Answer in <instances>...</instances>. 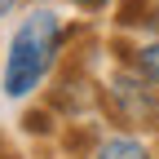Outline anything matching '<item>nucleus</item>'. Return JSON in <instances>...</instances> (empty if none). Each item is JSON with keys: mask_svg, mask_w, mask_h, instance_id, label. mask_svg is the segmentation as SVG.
Segmentation results:
<instances>
[{"mask_svg": "<svg viewBox=\"0 0 159 159\" xmlns=\"http://www.w3.org/2000/svg\"><path fill=\"white\" fill-rule=\"evenodd\" d=\"M57 49H62V18L53 9H31L22 18V27L9 40V57H5V93L9 97H27L40 80L49 75Z\"/></svg>", "mask_w": 159, "mask_h": 159, "instance_id": "f257e3e1", "label": "nucleus"}, {"mask_svg": "<svg viewBox=\"0 0 159 159\" xmlns=\"http://www.w3.org/2000/svg\"><path fill=\"white\" fill-rule=\"evenodd\" d=\"M106 102H111L115 119L128 124V128H142V124H150V119H159L155 89H150V80H142V75H115L111 89H106Z\"/></svg>", "mask_w": 159, "mask_h": 159, "instance_id": "f03ea898", "label": "nucleus"}, {"mask_svg": "<svg viewBox=\"0 0 159 159\" xmlns=\"http://www.w3.org/2000/svg\"><path fill=\"white\" fill-rule=\"evenodd\" d=\"M142 9H146V18H142V22L159 31V0H142Z\"/></svg>", "mask_w": 159, "mask_h": 159, "instance_id": "39448f33", "label": "nucleus"}, {"mask_svg": "<svg viewBox=\"0 0 159 159\" xmlns=\"http://www.w3.org/2000/svg\"><path fill=\"white\" fill-rule=\"evenodd\" d=\"M133 71L142 80H150V84H159V40H155V44H142L133 53Z\"/></svg>", "mask_w": 159, "mask_h": 159, "instance_id": "20e7f679", "label": "nucleus"}, {"mask_svg": "<svg viewBox=\"0 0 159 159\" xmlns=\"http://www.w3.org/2000/svg\"><path fill=\"white\" fill-rule=\"evenodd\" d=\"M75 5H80V9H106L111 0H75Z\"/></svg>", "mask_w": 159, "mask_h": 159, "instance_id": "423d86ee", "label": "nucleus"}, {"mask_svg": "<svg viewBox=\"0 0 159 159\" xmlns=\"http://www.w3.org/2000/svg\"><path fill=\"white\" fill-rule=\"evenodd\" d=\"M13 5H18V0H0V18H9V13H13Z\"/></svg>", "mask_w": 159, "mask_h": 159, "instance_id": "0eeeda50", "label": "nucleus"}, {"mask_svg": "<svg viewBox=\"0 0 159 159\" xmlns=\"http://www.w3.org/2000/svg\"><path fill=\"white\" fill-rule=\"evenodd\" d=\"M93 159H150V150L137 142V137H106V142L93 150Z\"/></svg>", "mask_w": 159, "mask_h": 159, "instance_id": "7ed1b4c3", "label": "nucleus"}]
</instances>
